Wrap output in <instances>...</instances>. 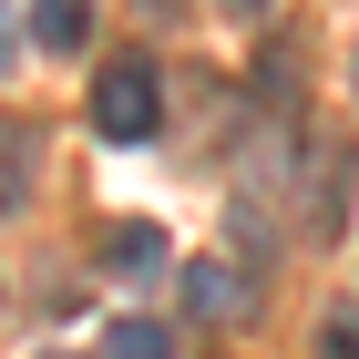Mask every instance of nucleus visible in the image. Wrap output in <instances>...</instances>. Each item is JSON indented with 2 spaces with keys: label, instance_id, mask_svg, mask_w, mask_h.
I'll list each match as a JSON object with an SVG mask.
<instances>
[{
  "label": "nucleus",
  "instance_id": "4",
  "mask_svg": "<svg viewBox=\"0 0 359 359\" xmlns=\"http://www.w3.org/2000/svg\"><path fill=\"white\" fill-rule=\"evenodd\" d=\"M103 267H113V277H154V267H165V247H154V226H144V216L103 226Z\"/></svg>",
  "mask_w": 359,
  "mask_h": 359
},
{
  "label": "nucleus",
  "instance_id": "5",
  "mask_svg": "<svg viewBox=\"0 0 359 359\" xmlns=\"http://www.w3.org/2000/svg\"><path fill=\"white\" fill-rule=\"evenodd\" d=\"M103 349H113V359H175V329H165V318H113Z\"/></svg>",
  "mask_w": 359,
  "mask_h": 359
},
{
  "label": "nucleus",
  "instance_id": "8",
  "mask_svg": "<svg viewBox=\"0 0 359 359\" xmlns=\"http://www.w3.org/2000/svg\"><path fill=\"white\" fill-rule=\"evenodd\" d=\"M11 41H21V31H11V0H0V72H11Z\"/></svg>",
  "mask_w": 359,
  "mask_h": 359
},
{
  "label": "nucleus",
  "instance_id": "6",
  "mask_svg": "<svg viewBox=\"0 0 359 359\" xmlns=\"http://www.w3.org/2000/svg\"><path fill=\"white\" fill-rule=\"evenodd\" d=\"M318 349H329V359H359V308H329V329H318Z\"/></svg>",
  "mask_w": 359,
  "mask_h": 359
},
{
  "label": "nucleus",
  "instance_id": "9",
  "mask_svg": "<svg viewBox=\"0 0 359 359\" xmlns=\"http://www.w3.org/2000/svg\"><path fill=\"white\" fill-rule=\"evenodd\" d=\"M134 11H175V0H134Z\"/></svg>",
  "mask_w": 359,
  "mask_h": 359
},
{
  "label": "nucleus",
  "instance_id": "10",
  "mask_svg": "<svg viewBox=\"0 0 359 359\" xmlns=\"http://www.w3.org/2000/svg\"><path fill=\"white\" fill-rule=\"evenodd\" d=\"M52 359H62V349H52Z\"/></svg>",
  "mask_w": 359,
  "mask_h": 359
},
{
  "label": "nucleus",
  "instance_id": "7",
  "mask_svg": "<svg viewBox=\"0 0 359 359\" xmlns=\"http://www.w3.org/2000/svg\"><path fill=\"white\" fill-rule=\"evenodd\" d=\"M216 11H226V21H267V0H216Z\"/></svg>",
  "mask_w": 359,
  "mask_h": 359
},
{
  "label": "nucleus",
  "instance_id": "1",
  "mask_svg": "<svg viewBox=\"0 0 359 359\" xmlns=\"http://www.w3.org/2000/svg\"><path fill=\"white\" fill-rule=\"evenodd\" d=\"M154 123H165V83H154V62H103V72H93V134L144 144Z\"/></svg>",
  "mask_w": 359,
  "mask_h": 359
},
{
  "label": "nucleus",
  "instance_id": "3",
  "mask_svg": "<svg viewBox=\"0 0 359 359\" xmlns=\"http://www.w3.org/2000/svg\"><path fill=\"white\" fill-rule=\"evenodd\" d=\"M31 41L41 52H83L93 41V0H31Z\"/></svg>",
  "mask_w": 359,
  "mask_h": 359
},
{
  "label": "nucleus",
  "instance_id": "2",
  "mask_svg": "<svg viewBox=\"0 0 359 359\" xmlns=\"http://www.w3.org/2000/svg\"><path fill=\"white\" fill-rule=\"evenodd\" d=\"M185 308H195V318H247V308H257V277L226 267V257H185Z\"/></svg>",
  "mask_w": 359,
  "mask_h": 359
}]
</instances>
